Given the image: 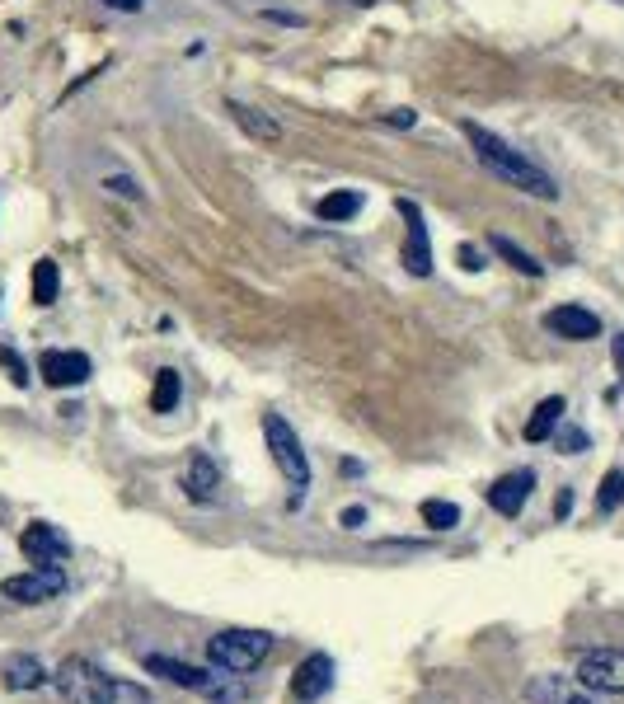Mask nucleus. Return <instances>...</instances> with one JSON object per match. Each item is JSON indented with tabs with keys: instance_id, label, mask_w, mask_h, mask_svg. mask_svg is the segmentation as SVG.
I'll return each mask as SVG.
<instances>
[{
	"instance_id": "f257e3e1",
	"label": "nucleus",
	"mask_w": 624,
	"mask_h": 704,
	"mask_svg": "<svg viewBox=\"0 0 624 704\" xmlns=\"http://www.w3.org/2000/svg\"><path fill=\"white\" fill-rule=\"evenodd\" d=\"M460 132H465V141L474 146V155H479V165L484 169H493L503 184H512V188H521V193H531V198H545V202H554L559 198V184L549 179L545 169L535 165V160H526L521 151H512L498 132H488V127H479V123H460Z\"/></svg>"
},
{
	"instance_id": "f03ea898",
	"label": "nucleus",
	"mask_w": 624,
	"mask_h": 704,
	"mask_svg": "<svg viewBox=\"0 0 624 704\" xmlns=\"http://www.w3.org/2000/svg\"><path fill=\"white\" fill-rule=\"evenodd\" d=\"M52 681L71 704H155L146 686L122 681V676H104L90 658H66Z\"/></svg>"
},
{
	"instance_id": "7ed1b4c3",
	"label": "nucleus",
	"mask_w": 624,
	"mask_h": 704,
	"mask_svg": "<svg viewBox=\"0 0 624 704\" xmlns=\"http://www.w3.org/2000/svg\"><path fill=\"white\" fill-rule=\"evenodd\" d=\"M268 653H273V634H263V629H221L216 639H207V662L230 676L259 672Z\"/></svg>"
},
{
	"instance_id": "20e7f679",
	"label": "nucleus",
	"mask_w": 624,
	"mask_h": 704,
	"mask_svg": "<svg viewBox=\"0 0 624 704\" xmlns=\"http://www.w3.org/2000/svg\"><path fill=\"white\" fill-rule=\"evenodd\" d=\"M263 437H268L273 465L282 470V479H287L291 489H296V493H291V507H301L305 489H310V460H305L296 432H291V423L282 414H268V418H263Z\"/></svg>"
},
{
	"instance_id": "39448f33",
	"label": "nucleus",
	"mask_w": 624,
	"mask_h": 704,
	"mask_svg": "<svg viewBox=\"0 0 624 704\" xmlns=\"http://www.w3.org/2000/svg\"><path fill=\"white\" fill-rule=\"evenodd\" d=\"M66 592V568H29V573H15V578L0 582V597L15 601V606H38V601H52Z\"/></svg>"
},
{
	"instance_id": "423d86ee",
	"label": "nucleus",
	"mask_w": 624,
	"mask_h": 704,
	"mask_svg": "<svg viewBox=\"0 0 624 704\" xmlns=\"http://www.w3.org/2000/svg\"><path fill=\"white\" fill-rule=\"evenodd\" d=\"M19 550H24V559L33 568H61L71 559V540L61 536L52 521H33V526L19 531Z\"/></svg>"
},
{
	"instance_id": "0eeeda50",
	"label": "nucleus",
	"mask_w": 624,
	"mask_h": 704,
	"mask_svg": "<svg viewBox=\"0 0 624 704\" xmlns=\"http://www.w3.org/2000/svg\"><path fill=\"white\" fill-rule=\"evenodd\" d=\"M399 216L409 221L404 226V268L413 277H432V240H427V221H423V207L413 198H395Z\"/></svg>"
},
{
	"instance_id": "6e6552de",
	"label": "nucleus",
	"mask_w": 624,
	"mask_h": 704,
	"mask_svg": "<svg viewBox=\"0 0 624 704\" xmlns=\"http://www.w3.org/2000/svg\"><path fill=\"white\" fill-rule=\"evenodd\" d=\"M578 681L587 690H606V695H624V648H596L578 662Z\"/></svg>"
},
{
	"instance_id": "1a4fd4ad",
	"label": "nucleus",
	"mask_w": 624,
	"mask_h": 704,
	"mask_svg": "<svg viewBox=\"0 0 624 704\" xmlns=\"http://www.w3.org/2000/svg\"><path fill=\"white\" fill-rule=\"evenodd\" d=\"M90 357L85 352H66V348H47L38 357V376H43L52 390H66V385H85L90 381Z\"/></svg>"
},
{
	"instance_id": "9d476101",
	"label": "nucleus",
	"mask_w": 624,
	"mask_h": 704,
	"mask_svg": "<svg viewBox=\"0 0 624 704\" xmlns=\"http://www.w3.org/2000/svg\"><path fill=\"white\" fill-rule=\"evenodd\" d=\"M141 667H146L151 676H165L169 686L198 690V695H207V700L221 690V686H216V676H207L202 667H188V662H179V658H165V653H146V658H141Z\"/></svg>"
},
{
	"instance_id": "9b49d317",
	"label": "nucleus",
	"mask_w": 624,
	"mask_h": 704,
	"mask_svg": "<svg viewBox=\"0 0 624 704\" xmlns=\"http://www.w3.org/2000/svg\"><path fill=\"white\" fill-rule=\"evenodd\" d=\"M329 686H334V658L329 653H310L291 672V700H301V704H315L320 695H329Z\"/></svg>"
},
{
	"instance_id": "f8f14e48",
	"label": "nucleus",
	"mask_w": 624,
	"mask_h": 704,
	"mask_svg": "<svg viewBox=\"0 0 624 704\" xmlns=\"http://www.w3.org/2000/svg\"><path fill=\"white\" fill-rule=\"evenodd\" d=\"M545 329L549 334H559V338H568V343H592V338L601 334V320L582 306H554L545 315Z\"/></svg>"
},
{
	"instance_id": "ddd939ff",
	"label": "nucleus",
	"mask_w": 624,
	"mask_h": 704,
	"mask_svg": "<svg viewBox=\"0 0 624 704\" xmlns=\"http://www.w3.org/2000/svg\"><path fill=\"white\" fill-rule=\"evenodd\" d=\"M531 489H535V470H512V475H503L488 489V507L498 517H517L521 507H526V498H531Z\"/></svg>"
},
{
	"instance_id": "4468645a",
	"label": "nucleus",
	"mask_w": 624,
	"mask_h": 704,
	"mask_svg": "<svg viewBox=\"0 0 624 704\" xmlns=\"http://www.w3.org/2000/svg\"><path fill=\"white\" fill-rule=\"evenodd\" d=\"M183 493L193 498V503H216V493H221V470H216V460L207 451L188 460V475H183Z\"/></svg>"
},
{
	"instance_id": "2eb2a0df",
	"label": "nucleus",
	"mask_w": 624,
	"mask_h": 704,
	"mask_svg": "<svg viewBox=\"0 0 624 704\" xmlns=\"http://www.w3.org/2000/svg\"><path fill=\"white\" fill-rule=\"evenodd\" d=\"M226 113L235 118V127H240L244 137L268 141V146H277V141H282V123H277V118H268L263 108H249V104H240V99H226Z\"/></svg>"
},
{
	"instance_id": "dca6fc26",
	"label": "nucleus",
	"mask_w": 624,
	"mask_h": 704,
	"mask_svg": "<svg viewBox=\"0 0 624 704\" xmlns=\"http://www.w3.org/2000/svg\"><path fill=\"white\" fill-rule=\"evenodd\" d=\"M564 399L559 395H549V399H540L535 404V414L526 418V442H549L554 432H559V423H564Z\"/></svg>"
},
{
	"instance_id": "f3484780",
	"label": "nucleus",
	"mask_w": 624,
	"mask_h": 704,
	"mask_svg": "<svg viewBox=\"0 0 624 704\" xmlns=\"http://www.w3.org/2000/svg\"><path fill=\"white\" fill-rule=\"evenodd\" d=\"M362 193H352V188H338V193H324L320 202H315V216L320 221H329V226H343V221H352V216L362 212Z\"/></svg>"
},
{
	"instance_id": "a211bd4d",
	"label": "nucleus",
	"mask_w": 624,
	"mask_h": 704,
	"mask_svg": "<svg viewBox=\"0 0 624 704\" xmlns=\"http://www.w3.org/2000/svg\"><path fill=\"white\" fill-rule=\"evenodd\" d=\"M0 676H5V690H15V695H19V690H38V686H43V681H47L43 662H38V658H29V653H19V658H10V662H5V672H0Z\"/></svg>"
},
{
	"instance_id": "6ab92c4d",
	"label": "nucleus",
	"mask_w": 624,
	"mask_h": 704,
	"mask_svg": "<svg viewBox=\"0 0 624 704\" xmlns=\"http://www.w3.org/2000/svg\"><path fill=\"white\" fill-rule=\"evenodd\" d=\"M57 291H61L57 263H52V259H38V263H33V273H29V296H33V306H52V301H57Z\"/></svg>"
},
{
	"instance_id": "aec40b11",
	"label": "nucleus",
	"mask_w": 624,
	"mask_h": 704,
	"mask_svg": "<svg viewBox=\"0 0 624 704\" xmlns=\"http://www.w3.org/2000/svg\"><path fill=\"white\" fill-rule=\"evenodd\" d=\"M488 245H493V254H503L517 273H526V277H540L545 273V263L535 259V254H526V249L517 245V240H507V235H488Z\"/></svg>"
},
{
	"instance_id": "412c9836",
	"label": "nucleus",
	"mask_w": 624,
	"mask_h": 704,
	"mask_svg": "<svg viewBox=\"0 0 624 704\" xmlns=\"http://www.w3.org/2000/svg\"><path fill=\"white\" fill-rule=\"evenodd\" d=\"M179 390H183V381H179V371H174V367L155 371V390H151V409H155V414H174Z\"/></svg>"
},
{
	"instance_id": "4be33fe9",
	"label": "nucleus",
	"mask_w": 624,
	"mask_h": 704,
	"mask_svg": "<svg viewBox=\"0 0 624 704\" xmlns=\"http://www.w3.org/2000/svg\"><path fill=\"white\" fill-rule=\"evenodd\" d=\"M418 512H423V521L432 526V531H456L460 526V507L446 503V498H427Z\"/></svg>"
},
{
	"instance_id": "5701e85b",
	"label": "nucleus",
	"mask_w": 624,
	"mask_h": 704,
	"mask_svg": "<svg viewBox=\"0 0 624 704\" xmlns=\"http://www.w3.org/2000/svg\"><path fill=\"white\" fill-rule=\"evenodd\" d=\"M624 507V470H610L596 489V512H620Z\"/></svg>"
},
{
	"instance_id": "b1692460",
	"label": "nucleus",
	"mask_w": 624,
	"mask_h": 704,
	"mask_svg": "<svg viewBox=\"0 0 624 704\" xmlns=\"http://www.w3.org/2000/svg\"><path fill=\"white\" fill-rule=\"evenodd\" d=\"M104 188H108V193H113V198L141 202V188H137V179H132V174H108V179H104Z\"/></svg>"
},
{
	"instance_id": "393cba45",
	"label": "nucleus",
	"mask_w": 624,
	"mask_h": 704,
	"mask_svg": "<svg viewBox=\"0 0 624 704\" xmlns=\"http://www.w3.org/2000/svg\"><path fill=\"white\" fill-rule=\"evenodd\" d=\"M0 367L10 371V381H15V385H29V367H24V357H19L15 348H5V343H0Z\"/></svg>"
},
{
	"instance_id": "a878e982",
	"label": "nucleus",
	"mask_w": 624,
	"mask_h": 704,
	"mask_svg": "<svg viewBox=\"0 0 624 704\" xmlns=\"http://www.w3.org/2000/svg\"><path fill=\"white\" fill-rule=\"evenodd\" d=\"M554 442H559V451H564V456H578V451H587V432H582V428H564Z\"/></svg>"
},
{
	"instance_id": "bb28decb",
	"label": "nucleus",
	"mask_w": 624,
	"mask_h": 704,
	"mask_svg": "<svg viewBox=\"0 0 624 704\" xmlns=\"http://www.w3.org/2000/svg\"><path fill=\"white\" fill-rule=\"evenodd\" d=\"M456 259H460V268H465V273H479V268H484V254H479L474 245H460Z\"/></svg>"
},
{
	"instance_id": "cd10ccee",
	"label": "nucleus",
	"mask_w": 624,
	"mask_h": 704,
	"mask_svg": "<svg viewBox=\"0 0 624 704\" xmlns=\"http://www.w3.org/2000/svg\"><path fill=\"white\" fill-rule=\"evenodd\" d=\"M381 123L385 127H413V123H418V113H413V108H395V113H385Z\"/></svg>"
},
{
	"instance_id": "c85d7f7f",
	"label": "nucleus",
	"mask_w": 624,
	"mask_h": 704,
	"mask_svg": "<svg viewBox=\"0 0 624 704\" xmlns=\"http://www.w3.org/2000/svg\"><path fill=\"white\" fill-rule=\"evenodd\" d=\"M263 19H273V24H287V29H301L305 19L291 15V10H263Z\"/></svg>"
},
{
	"instance_id": "c756f323",
	"label": "nucleus",
	"mask_w": 624,
	"mask_h": 704,
	"mask_svg": "<svg viewBox=\"0 0 624 704\" xmlns=\"http://www.w3.org/2000/svg\"><path fill=\"white\" fill-rule=\"evenodd\" d=\"M610 357H615V371H620V385H624V334L610 338Z\"/></svg>"
},
{
	"instance_id": "7c9ffc66",
	"label": "nucleus",
	"mask_w": 624,
	"mask_h": 704,
	"mask_svg": "<svg viewBox=\"0 0 624 704\" xmlns=\"http://www.w3.org/2000/svg\"><path fill=\"white\" fill-rule=\"evenodd\" d=\"M104 5H108V10H122V15H137L146 0H104Z\"/></svg>"
},
{
	"instance_id": "2f4dec72",
	"label": "nucleus",
	"mask_w": 624,
	"mask_h": 704,
	"mask_svg": "<svg viewBox=\"0 0 624 704\" xmlns=\"http://www.w3.org/2000/svg\"><path fill=\"white\" fill-rule=\"evenodd\" d=\"M362 521H366V507H348V512H343V526H348V531H357Z\"/></svg>"
},
{
	"instance_id": "473e14b6",
	"label": "nucleus",
	"mask_w": 624,
	"mask_h": 704,
	"mask_svg": "<svg viewBox=\"0 0 624 704\" xmlns=\"http://www.w3.org/2000/svg\"><path fill=\"white\" fill-rule=\"evenodd\" d=\"M568 507H573V493H559V498H554V517H568Z\"/></svg>"
},
{
	"instance_id": "72a5a7b5",
	"label": "nucleus",
	"mask_w": 624,
	"mask_h": 704,
	"mask_svg": "<svg viewBox=\"0 0 624 704\" xmlns=\"http://www.w3.org/2000/svg\"><path fill=\"white\" fill-rule=\"evenodd\" d=\"M559 704H596V700H587V695H573V690H568V695H564Z\"/></svg>"
}]
</instances>
